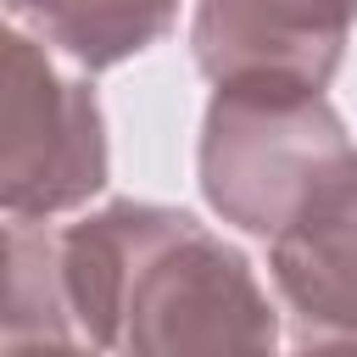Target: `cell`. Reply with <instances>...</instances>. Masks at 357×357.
I'll list each match as a JSON object with an SVG mask.
<instances>
[{
	"mask_svg": "<svg viewBox=\"0 0 357 357\" xmlns=\"http://www.w3.org/2000/svg\"><path fill=\"white\" fill-rule=\"evenodd\" d=\"M11 22L33 28V39L73 56L84 73L123 67L173 33L178 0H6Z\"/></svg>",
	"mask_w": 357,
	"mask_h": 357,
	"instance_id": "obj_6",
	"label": "cell"
},
{
	"mask_svg": "<svg viewBox=\"0 0 357 357\" xmlns=\"http://www.w3.org/2000/svg\"><path fill=\"white\" fill-rule=\"evenodd\" d=\"M0 346H78L67 279H61V234L33 218H6V318Z\"/></svg>",
	"mask_w": 357,
	"mask_h": 357,
	"instance_id": "obj_7",
	"label": "cell"
},
{
	"mask_svg": "<svg viewBox=\"0 0 357 357\" xmlns=\"http://www.w3.org/2000/svg\"><path fill=\"white\" fill-rule=\"evenodd\" d=\"M357 0H195L190 50L212 84L301 78L329 84L346 61Z\"/></svg>",
	"mask_w": 357,
	"mask_h": 357,
	"instance_id": "obj_4",
	"label": "cell"
},
{
	"mask_svg": "<svg viewBox=\"0 0 357 357\" xmlns=\"http://www.w3.org/2000/svg\"><path fill=\"white\" fill-rule=\"evenodd\" d=\"M351 167L357 145L318 84L229 78L212 89L201 117V195L223 223L273 240Z\"/></svg>",
	"mask_w": 357,
	"mask_h": 357,
	"instance_id": "obj_2",
	"label": "cell"
},
{
	"mask_svg": "<svg viewBox=\"0 0 357 357\" xmlns=\"http://www.w3.org/2000/svg\"><path fill=\"white\" fill-rule=\"evenodd\" d=\"M296 346H357V167L268 240Z\"/></svg>",
	"mask_w": 357,
	"mask_h": 357,
	"instance_id": "obj_5",
	"label": "cell"
},
{
	"mask_svg": "<svg viewBox=\"0 0 357 357\" xmlns=\"http://www.w3.org/2000/svg\"><path fill=\"white\" fill-rule=\"evenodd\" d=\"M0 206L6 218H56L106 190V117L84 78H67L22 28L6 33L0 95Z\"/></svg>",
	"mask_w": 357,
	"mask_h": 357,
	"instance_id": "obj_3",
	"label": "cell"
},
{
	"mask_svg": "<svg viewBox=\"0 0 357 357\" xmlns=\"http://www.w3.org/2000/svg\"><path fill=\"white\" fill-rule=\"evenodd\" d=\"M78 346L184 357L273 351L279 312L251 262L178 206L112 201L61 229Z\"/></svg>",
	"mask_w": 357,
	"mask_h": 357,
	"instance_id": "obj_1",
	"label": "cell"
}]
</instances>
